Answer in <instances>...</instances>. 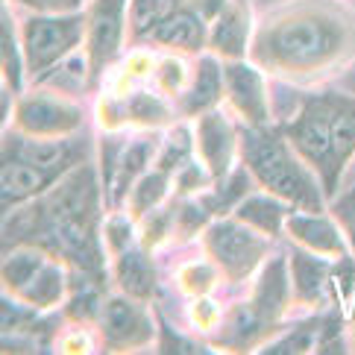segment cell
Here are the masks:
<instances>
[{
    "label": "cell",
    "mask_w": 355,
    "mask_h": 355,
    "mask_svg": "<svg viewBox=\"0 0 355 355\" xmlns=\"http://www.w3.org/2000/svg\"><path fill=\"white\" fill-rule=\"evenodd\" d=\"M355 56V15L335 0H297L252 35L250 59L285 80H314Z\"/></svg>",
    "instance_id": "obj_1"
},
{
    "label": "cell",
    "mask_w": 355,
    "mask_h": 355,
    "mask_svg": "<svg viewBox=\"0 0 355 355\" xmlns=\"http://www.w3.org/2000/svg\"><path fill=\"white\" fill-rule=\"evenodd\" d=\"M18 209H27L33 214V223L27 230L33 232L24 244H35L44 250L62 252L73 264L85 270H94L103 264L106 244L97 235V214H100V197H97V180L92 164H77L62 180Z\"/></svg>",
    "instance_id": "obj_2"
},
{
    "label": "cell",
    "mask_w": 355,
    "mask_h": 355,
    "mask_svg": "<svg viewBox=\"0 0 355 355\" xmlns=\"http://www.w3.org/2000/svg\"><path fill=\"white\" fill-rule=\"evenodd\" d=\"M282 132L320 176L326 197H335L340 173L355 156V94H309Z\"/></svg>",
    "instance_id": "obj_3"
},
{
    "label": "cell",
    "mask_w": 355,
    "mask_h": 355,
    "mask_svg": "<svg viewBox=\"0 0 355 355\" xmlns=\"http://www.w3.org/2000/svg\"><path fill=\"white\" fill-rule=\"evenodd\" d=\"M241 159L250 168L264 191L282 197L300 211H326V191L320 176L314 173L311 164L302 159L288 135L273 126H244L238 132Z\"/></svg>",
    "instance_id": "obj_4"
},
{
    "label": "cell",
    "mask_w": 355,
    "mask_h": 355,
    "mask_svg": "<svg viewBox=\"0 0 355 355\" xmlns=\"http://www.w3.org/2000/svg\"><path fill=\"white\" fill-rule=\"evenodd\" d=\"M285 268H288V259L282 256L273 259L264 268L261 279L252 288V297L223 317L214 344H220L226 349H250L264 338V332H270V326L279 320V314H282L288 302Z\"/></svg>",
    "instance_id": "obj_5"
},
{
    "label": "cell",
    "mask_w": 355,
    "mask_h": 355,
    "mask_svg": "<svg viewBox=\"0 0 355 355\" xmlns=\"http://www.w3.org/2000/svg\"><path fill=\"white\" fill-rule=\"evenodd\" d=\"M27 77L39 80L85 44V12H33L21 21Z\"/></svg>",
    "instance_id": "obj_6"
},
{
    "label": "cell",
    "mask_w": 355,
    "mask_h": 355,
    "mask_svg": "<svg viewBox=\"0 0 355 355\" xmlns=\"http://www.w3.org/2000/svg\"><path fill=\"white\" fill-rule=\"evenodd\" d=\"M206 252L211 264L220 270L230 282H244V279L261 264V259L270 252V235L259 232L256 226L232 218H218L206 230Z\"/></svg>",
    "instance_id": "obj_7"
},
{
    "label": "cell",
    "mask_w": 355,
    "mask_h": 355,
    "mask_svg": "<svg viewBox=\"0 0 355 355\" xmlns=\"http://www.w3.org/2000/svg\"><path fill=\"white\" fill-rule=\"evenodd\" d=\"M12 126L27 135L71 138L83 126V109L62 92L33 88V92L18 97L15 109H12Z\"/></svg>",
    "instance_id": "obj_8"
},
{
    "label": "cell",
    "mask_w": 355,
    "mask_h": 355,
    "mask_svg": "<svg viewBox=\"0 0 355 355\" xmlns=\"http://www.w3.org/2000/svg\"><path fill=\"white\" fill-rule=\"evenodd\" d=\"M132 0H92L85 9V53L92 62V83L100 80L123 47V35L130 27Z\"/></svg>",
    "instance_id": "obj_9"
},
{
    "label": "cell",
    "mask_w": 355,
    "mask_h": 355,
    "mask_svg": "<svg viewBox=\"0 0 355 355\" xmlns=\"http://www.w3.org/2000/svg\"><path fill=\"white\" fill-rule=\"evenodd\" d=\"M97 326L109 352H132L153 340V317H150L144 300H135L123 291L106 297Z\"/></svg>",
    "instance_id": "obj_10"
},
{
    "label": "cell",
    "mask_w": 355,
    "mask_h": 355,
    "mask_svg": "<svg viewBox=\"0 0 355 355\" xmlns=\"http://www.w3.org/2000/svg\"><path fill=\"white\" fill-rule=\"evenodd\" d=\"M223 80H226V100L235 109V115L250 126H268L270 106H268V85L264 73L256 62L232 59L223 62Z\"/></svg>",
    "instance_id": "obj_11"
},
{
    "label": "cell",
    "mask_w": 355,
    "mask_h": 355,
    "mask_svg": "<svg viewBox=\"0 0 355 355\" xmlns=\"http://www.w3.org/2000/svg\"><path fill=\"white\" fill-rule=\"evenodd\" d=\"M209 24L211 18L197 0H182L176 6H168L150 39L180 53H200L209 47Z\"/></svg>",
    "instance_id": "obj_12"
},
{
    "label": "cell",
    "mask_w": 355,
    "mask_h": 355,
    "mask_svg": "<svg viewBox=\"0 0 355 355\" xmlns=\"http://www.w3.org/2000/svg\"><path fill=\"white\" fill-rule=\"evenodd\" d=\"M194 144H197L200 162L211 171L214 180H223V176L235 168V153L241 150L238 132L223 112H218V109L202 112L194 126Z\"/></svg>",
    "instance_id": "obj_13"
},
{
    "label": "cell",
    "mask_w": 355,
    "mask_h": 355,
    "mask_svg": "<svg viewBox=\"0 0 355 355\" xmlns=\"http://www.w3.org/2000/svg\"><path fill=\"white\" fill-rule=\"evenodd\" d=\"M252 44V18L247 0H226L209 24V50L223 62L247 59Z\"/></svg>",
    "instance_id": "obj_14"
},
{
    "label": "cell",
    "mask_w": 355,
    "mask_h": 355,
    "mask_svg": "<svg viewBox=\"0 0 355 355\" xmlns=\"http://www.w3.org/2000/svg\"><path fill=\"white\" fill-rule=\"evenodd\" d=\"M65 173L68 171L59 168H39V164L30 162L3 159V168H0V206H3L6 214L15 211L24 202L50 191Z\"/></svg>",
    "instance_id": "obj_15"
},
{
    "label": "cell",
    "mask_w": 355,
    "mask_h": 355,
    "mask_svg": "<svg viewBox=\"0 0 355 355\" xmlns=\"http://www.w3.org/2000/svg\"><path fill=\"white\" fill-rule=\"evenodd\" d=\"M3 159H18L39 164V168H59V171H73L80 164V153L71 138L27 135L15 130V126L3 138Z\"/></svg>",
    "instance_id": "obj_16"
},
{
    "label": "cell",
    "mask_w": 355,
    "mask_h": 355,
    "mask_svg": "<svg viewBox=\"0 0 355 355\" xmlns=\"http://www.w3.org/2000/svg\"><path fill=\"white\" fill-rule=\"evenodd\" d=\"M159 147H162V138L156 132H144V135L132 138V141H123L115 168H112L109 182L103 185L106 194H109L106 202H109L112 209H118L121 200L130 197L132 185L150 171V162H156Z\"/></svg>",
    "instance_id": "obj_17"
},
{
    "label": "cell",
    "mask_w": 355,
    "mask_h": 355,
    "mask_svg": "<svg viewBox=\"0 0 355 355\" xmlns=\"http://www.w3.org/2000/svg\"><path fill=\"white\" fill-rule=\"evenodd\" d=\"M285 230L300 247H306L311 252H320V256L332 259V261L349 256V244H347V235H344V230H340V223L326 218L323 211L294 209L285 220Z\"/></svg>",
    "instance_id": "obj_18"
},
{
    "label": "cell",
    "mask_w": 355,
    "mask_h": 355,
    "mask_svg": "<svg viewBox=\"0 0 355 355\" xmlns=\"http://www.w3.org/2000/svg\"><path fill=\"white\" fill-rule=\"evenodd\" d=\"M332 259L311 252L306 247L291 250V288H294V300L302 306L320 309L329 302V288H332Z\"/></svg>",
    "instance_id": "obj_19"
},
{
    "label": "cell",
    "mask_w": 355,
    "mask_h": 355,
    "mask_svg": "<svg viewBox=\"0 0 355 355\" xmlns=\"http://www.w3.org/2000/svg\"><path fill=\"white\" fill-rule=\"evenodd\" d=\"M223 97H226V80H223L220 56L214 53L200 56L191 73V83L180 94V112L185 118H200L202 112H211Z\"/></svg>",
    "instance_id": "obj_20"
},
{
    "label": "cell",
    "mask_w": 355,
    "mask_h": 355,
    "mask_svg": "<svg viewBox=\"0 0 355 355\" xmlns=\"http://www.w3.org/2000/svg\"><path fill=\"white\" fill-rule=\"evenodd\" d=\"M24 306H30L33 311H50L65 302L68 297V270L65 264L50 256L44 261V268L33 276V282L27 288H21L15 294Z\"/></svg>",
    "instance_id": "obj_21"
},
{
    "label": "cell",
    "mask_w": 355,
    "mask_h": 355,
    "mask_svg": "<svg viewBox=\"0 0 355 355\" xmlns=\"http://www.w3.org/2000/svg\"><path fill=\"white\" fill-rule=\"evenodd\" d=\"M291 211H294L291 202H285L282 197H276L270 191H264V194H247L244 200L238 202V209L232 214L238 220L256 226L259 232L276 238L279 232L285 230V220H288Z\"/></svg>",
    "instance_id": "obj_22"
},
{
    "label": "cell",
    "mask_w": 355,
    "mask_h": 355,
    "mask_svg": "<svg viewBox=\"0 0 355 355\" xmlns=\"http://www.w3.org/2000/svg\"><path fill=\"white\" fill-rule=\"evenodd\" d=\"M115 282L123 294L135 300H150L156 291V268L144 250L130 247L121 256H115Z\"/></svg>",
    "instance_id": "obj_23"
},
{
    "label": "cell",
    "mask_w": 355,
    "mask_h": 355,
    "mask_svg": "<svg viewBox=\"0 0 355 355\" xmlns=\"http://www.w3.org/2000/svg\"><path fill=\"white\" fill-rule=\"evenodd\" d=\"M256 185L259 182L252 180L250 168H247V164H241V168H232L230 173L223 176V180H214L211 188H206L200 200H202V206H206L211 214H220V218H223V214L235 211L238 202L244 200Z\"/></svg>",
    "instance_id": "obj_24"
},
{
    "label": "cell",
    "mask_w": 355,
    "mask_h": 355,
    "mask_svg": "<svg viewBox=\"0 0 355 355\" xmlns=\"http://www.w3.org/2000/svg\"><path fill=\"white\" fill-rule=\"evenodd\" d=\"M47 259H50V252L39 244H18V247L6 250L3 270H0V276H3V291L9 297H15L21 288H27L33 282V276L44 268Z\"/></svg>",
    "instance_id": "obj_25"
},
{
    "label": "cell",
    "mask_w": 355,
    "mask_h": 355,
    "mask_svg": "<svg viewBox=\"0 0 355 355\" xmlns=\"http://www.w3.org/2000/svg\"><path fill=\"white\" fill-rule=\"evenodd\" d=\"M332 335H338V320H329V317H317V320H309L297 326L291 335L273 340V344L264 352H320L329 347Z\"/></svg>",
    "instance_id": "obj_26"
},
{
    "label": "cell",
    "mask_w": 355,
    "mask_h": 355,
    "mask_svg": "<svg viewBox=\"0 0 355 355\" xmlns=\"http://www.w3.org/2000/svg\"><path fill=\"white\" fill-rule=\"evenodd\" d=\"M168 191H171V173H164L159 168L147 171L130 191V214L135 220H144L147 214H153L162 206Z\"/></svg>",
    "instance_id": "obj_27"
},
{
    "label": "cell",
    "mask_w": 355,
    "mask_h": 355,
    "mask_svg": "<svg viewBox=\"0 0 355 355\" xmlns=\"http://www.w3.org/2000/svg\"><path fill=\"white\" fill-rule=\"evenodd\" d=\"M197 156V144H194V132L188 126H173L168 138H162V147H159V156H156V168L164 173H176Z\"/></svg>",
    "instance_id": "obj_28"
},
{
    "label": "cell",
    "mask_w": 355,
    "mask_h": 355,
    "mask_svg": "<svg viewBox=\"0 0 355 355\" xmlns=\"http://www.w3.org/2000/svg\"><path fill=\"white\" fill-rule=\"evenodd\" d=\"M138 123V126H162L171 121V109L162 103L153 92H132L123 100V123Z\"/></svg>",
    "instance_id": "obj_29"
},
{
    "label": "cell",
    "mask_w": 355,
    "mask_h": 355,
    "mask_svg": "<svg viewBox=\"0 0 355 355\" xmlns=\"http://www.w3.org/2000/svg\"><path fill=\"white\" fill-rule=\"evenodd\" d=\"M24 73H27V62H24V47H21V35H15L9 12H3V85L12 92H21Z\"/></svg>",
    "instance_id": "obj_30"
},
{
    "label": "cell",
    "mask_w": 355,
    "mask_h": 355,
    "mask_svg": "<svg viewBox=\"0 0 355 355\" xmlns=\"http://www.w3.org/2000/svg\"><path fill=\"white\" fill-rule=\"evenodd\" d=\"M103 244L112 259L121 256L123 250L135 247V218L132 214H123V211L109 214V220L103 223Z\"/></svg>",
    "instance_id": "obj_31"
},
{
    "label": "cell",
    "mask_w": 355,
    "mask_h": 355,
    "mask_svg": "<svg viewBox=\"0 0 355 355\" xmlns=\"http://www.w3.org/2000/svg\"><path fill=\"white\" fill-rule=\"evenodd\" d=\"M188 83H191V71L185 68V62L180 56H168V59H162L159 62V68H156V85L162 88L164 94H176L180 97Z\"/></svg>",
    "instance_id": "obj_32"
},
{
    "label": "cell",
    "mask_w": 355,
    "mask_h": 355,
    "mask_svg": "<svg viewBox=\"0 0 355 355\" xmlns=\"http://www.w3.org/2000/svg\"><path fill=\"white\" fill-rule=\"evenodd\" d=\"M168 12V3L162 0H132L130 3V30L132 35H150L156 30V24Z\"/></svg>",
    "instance_id": "obj_33"
},
{
    "label": "cell",
    "mask_w": 355,
    "mask_h": 355,
    "mask_svg": "<svg viewBox=\"0 0 355 355\" xmlns=\"http://www.w3.org/2000/svg\"><path fill=\"white\" fill-rule=\"evenodd\" d=\"M103 302L106 300H100V294L94 288H80V291H73L71 300H68V309L65 314L71 317V320H77V323H97L100 320V311H103Z\"/></svg>",
    "instance_id": "obj_34"
},
{
    "label": "cell",
    "mask_w": 355,
    "mask_h": 355,
    "mask_svg": "<svg viewBox=\"0 0 355 355\" xmlns=\"http://www.w3.org/2000/svg\"><path fill=\"white\" fill-rule=\"evenodd\" d=\"M211 218H214V214L202 206V200L182 202L180 209H173V226H176V232H182L185 238L194 235L197 230H202V226H209Z\"/></svg>",
    "instance_id": "obj_35"
},
{
    "label": "cell",
    "mask_w": 355,
    "mask_h": 355,
    "mask_svg": "<svg viewBox=\"0 0 355 355\" xmlns=\"http://www.w3.org/2000/svg\"><path fill=\"white\" fill-rule=\"evenodd\" d=\"M218 273L220 270L218 268H209V264H188V268H182V273H180V285H182L185 294L202 297L214 285Z\"/></svg>",
    "instance_id": "obj_36"
},
{
    "label": "cell",
    "mask_w": 355,
    "mask_h": 355,
    "mask_svg": "<svg viewBox=\"0 0 355 355\" xmlns=\"http://www.w3.org/2000/svg\"><path fill=\"white\" fill-rule=\"evenodd\" d=\"M335 220L340 223V230H344V235L349 238V244L355 250V188L340 200H335Z\"/></svg>",
    "instance_id": "obj_37"
},
{
    "label": "cell",
    "mask_w": 355,
    "mask_h": 355,
    "mask_svg": "<svg viewBox=\"0 0 355 355\" xmlns=\"http://www.w3.org/2000/svg\"><path fill=\"white\" fill-rule=\"evenodd\" d=\"M191 314H194V323L200 326V329H211L214 323L220 320V311L211 306L209 300H202V297H197V302H194V309H191Z\"/></svg>",
    "instance_id": "obj_38"
}]
</instances>
